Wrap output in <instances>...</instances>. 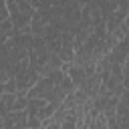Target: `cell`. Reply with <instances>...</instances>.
<instances>
[{
	"instance_id": "cell-1",
	"label": "cell",
	"mask_w": 129,
	"mask_h": 129,
	"mask_svg": "<svg viewBox=\"0 0 129 129\" xmlns=\"http://www.w3.org/2000/svg\"><path fill=\"white\" fill-rule=\"evenodd\" d=\"M97 121H99V125H101V129H105V117H103V115H99V117H97ZM91 127L95 129V127H97V123H93Z\"/></svg>"
}]
</instances>
